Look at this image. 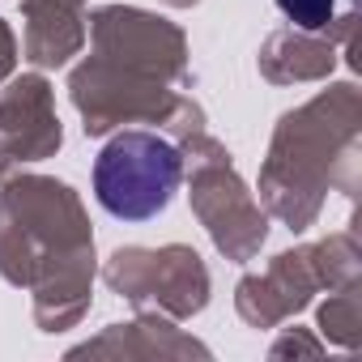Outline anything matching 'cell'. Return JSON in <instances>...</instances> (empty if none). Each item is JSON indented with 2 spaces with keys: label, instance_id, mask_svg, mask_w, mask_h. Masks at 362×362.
<instances>
[{
  "label": "cell",
  "instance_id": "1",
  "mask_svg": "<svg viewBox=\"0 0 362 362\" xmlns=\"http://www.w3.org/2000/svg\"><path fill=\"white\" fill-rule=\"evenodd\" d=\"M179 175H184V162L166 136L119 132L94 158V197L111 218L145 222L170 205Z\"/></svg>",
  "mask_w": 362,
  "mask_h": 362
},
{
  "label": "cell",
  "instance_id": "2",
  "mask_svg": "<svg viewBox=\"0 0 362 362\" xmlns=\"http://www.w3.org/2000/svg\"><path fill=\"white\" fill-rule=\"evenodd\" d=\"M332 5H337V0H277V9H281L294 26H303V30H320V26H328Z\"/></svg>",
  "mask_w": 362,
  "mask_h": 362
}]
</instances>
